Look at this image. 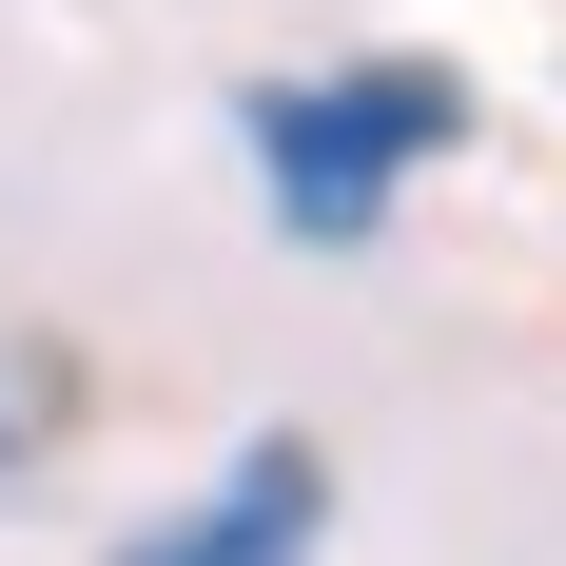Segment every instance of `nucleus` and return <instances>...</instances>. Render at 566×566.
<instances>
[{
  "instance_id": "nucleus-1",
  "label": "nucleus",
  "mask_w": 566,
  "mask_h": 566,
  "mask_svg": "<svg viewBox=\"0 0 566 566\" xmlns=\"http://www.w3.org/2000/svg\"><path fill=\"white\" fill-rule=\"evenodd\" d=\"M469 98L430 78V59H371V78H293V98H254V157H274V216L293 234H371L391 216L410 157H450Z\"/></svg>"
},
{
  "instance_id": "nucleus-2",
  "label": "nucleus",
  "mask_w": 566,
  "mask_h": 566,
  "mask_svg": "<svg viewBox=\"0 0 566 566\" xmlns=\"http://www.w3.org/2000/svg\"><path fill=\"white\" fill-rule=\"evenodd\" d=\"M313 509H333V469H313V430H274V450H234V489L196 527H157L137 566H313Z\"/></svg>"
}]
</instances>
